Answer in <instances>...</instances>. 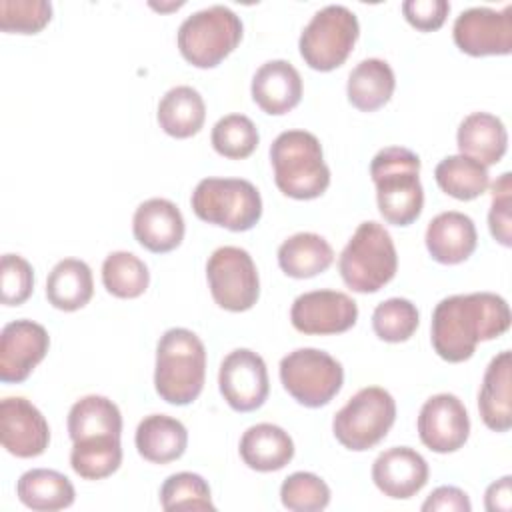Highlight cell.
Returning <instances> with one entry per match:
<instances>
[{
  "mask_svg": "<svg viewBox=\"0 0 512 512\" xmlns=\"http://www.w3.org/2000/svg\"><path fill=\"white\" fill-rule=\"evenodd\" d=\"M34 290L32 264L20 254H4L0 264V300L4 306L24 304Z\"/></svg>",
  "mask_w": 512,
  "mask_h": 512,
  "instance_id": "40",
  "label": "cell"
},
{
  "mask_svg": "<svg viewBox=\"0 0 512 512\" xmlns=\"http://www.w3.org/2000/svg\"><path fill=\"white\" fill-rule=\"evenodd\" d=\"M242 40L240 16L224 4L192 12L178 28L176 44L186 62L196 68L218 66Z\"/></svg>",
  "mask_w": 512,
  "mask_h": 512,
  "instance_id": "6",
  "label": "cell"
},
{
  "mask_svg": "<svg viewBox=\"0 0 512 512\" xmlns=\"http://www.w3.org/2000/svg\"><path fill=\"white\" fill-rule=\"evenodd\" d=\"M428 462L410 446H394L380 452L372 464L376 488L394 500H406L418 494L428 482Z\"/></svg>",
  "mask_w": 512,
  "mask_h": 512,
  "instance_id": "18",
  "label": "cell"
},
{
  "mask_svg": "<svg viewBox=\"0 0 512 512\" xmlns=\"http://www.w3.org/2000/svg\"><path fill=\"white\" fill-rule=\"evenodd\" d=\"M280 382L298 404L320 408L340 392L344 368L324 350L296 348L280 360Z\"/></svg>",
  "mask_w": 512,
  "mask_h": 512,
  "instance_id": "10",
  "label": "cell"
},
{
  "mask_svg": "<svg viewBox=\"0 0 512 512\" xmlns=\"http://www.w3.org/2000/svg\"><path fill=\"white\" fill-rule=\"evenodd\" d=\"M358 320V304L338 290L300 294L290 308V322L302 334L328 336L350 330Z\"/></svg>",
  "mask_w": 512,
  "mask_h": 512,
  "instance_id": "14",
  "label": "cell"
},
{
  "mask_svg": "<svg viewBox=\"0 0 512 512\" xmlns=\"http://www.w3.org/2000/svg\"><path fill=\"white\" fill-rule=\"evenodd\" d=\"M454 44L470 56H504L512 52V6L494 10L472 6L452 26Z\"/></svg>",
  "mask_w": 512,
  "mask_h": 512,
  "instance_id": "12",
  "label": "cell"
},
{
  "mask_svg": "<svg viewBox=\"0 0 512 512\" xmlns=\"http://www.w3.org/2000/svg\"><path fill=\"white\" fill-rule=\"evenodd\" d=\"M484 504H486V510L490 512H508L512 508V478L502 476L500 480L492 482L486 488Z\"/></svg>",
  "mask_w": 512,
  "mask_h": 512,
  "instance_id": "44",
  "label": "cell"
},
{
  "mask_svg": "<svg viewBox=\"0 0 512 512\" xmlns=\"http://www.w3.org/2000/svg\"><path fill=\"white\" fill-rule=\"evenodd\" d=\"M250 90L266 114L282 116L300 104L302 78L288 60H268L256 70Z\"/></svg>",
  "mask_w": 512,
  "mask_h": 512,
  "instance_id": "21",
  "label": "cell"
},
{
  "mask_svg": "<svg viewBox=\"0 0 512 512\" xmlns=\"http://www.w3.org/2000/svg\"><path fill=\"white\" fill-rule=\"evenodd\" d=\"M190 204L200 220L232 232H246L262 218L260 192L244 178H202Z\"/></svg>",
  "mask_w": 512,
  "mask_h": 512,
  "instance_id": "7",
  "label": "cell"
},
{
  "mask_svg": "<svg viewBox=\"0 0 512 512\" xmlns=\"http://www.w3.org/2000/svg\"><path fill=\"white\" fill-rule=\"evenodd\" d=\"M240 458L256 472L282 470L294 458L290 434L270 422L250 426L240 438Z\"/></svg>",
  "mask_w": 512,
  "mask_h": 512,
  "instance_id": "24",
  "label": "cell"
},
{
  "mask_svg": "<svg viewBox=\"0 0 512 512\" xmlns=\"http://www.w3.org/2000/svg\"><path fill=\"white\" fill-rule=\"evenodd\" d=\"M450 12L446 0H406L402 2V14L420 32L438 30Z\"/></svg>",
  "mask_w": 512,
  "mask_h": 512,
  "instance_id": "42",
  "label": "cell"
},
{
  "mask_svg": "<svg viewBox=\"0 0 512 512\" xmlns=\"http://www.w3.org/2000/svg\"><path fill=\"white\" fill-rule=\"evenodd\" d=\"M424 242L432 260L452 266L472 256L478 244V232L468 214L446 210L428 222Z\"/></svg>",
  "mask_w": 512,
  "mask_h": 512,
  "instance_id": "20",
  "label": "cell"
},
{
  "mask_svg": "<svg viewBox=\"0 0 512 512\" xmlns=\"http://www.w3.org/2000/svg\"><path fill=\"white\" fill-rule=\"evenodd\" d=\"M394 420L396 402L392 394L380 386H366L336 412L332 432L344 448L364 452L386 438Z\"/></svg>",
  "mask_w": 512,
  "mask_h": 512,
  "instance_id": "9",
  "label": "cell"
},
{
  "mask_svg": "<svg viewBox=\"0 0 512 512\" xmlns=\"http://www.w3.org/2000/svg\"><path fill=\"white\" fill-rule=\"evenodd\" d=\"M48 348L50 336L42 324L28 318L8 322L0 332V380L24 382L44 360Z\"/></svg>",
  "mask_w": 512,
  "mask_h": 512,
  "instance_id": "16",
  "label": "cell"
},
{
  "mask_svg": "<svg viewBox=\"0 0 512 512\" xmlns=\"http://www.w3.org/2000/svg\"><path fill=\"white\" fill-rule=\"evenodd\" d=\"M218 388L226 404L236 412L260 408L270 392L266 362L250 348L228 352L218 370Z\"/></svg>",
  "mask_w": 512,
  "mask_h": 512,
  "instance_id": "13",
  "label": "cell"
},
{
  "mask_svg": "<svg viewBox=\"0 0 512 512\" xmlns=\"http://www.w3.org/2000/svg\"><path fill=\"white\" fill-rule=\"evenodd\" d=\"M510 206H512V174L504 172L492 184V204H490V212H488V228H490L492 238L506 248L512 244Z\"/></svg>",
  "mask_w": 512,
  "mask_h": 512,
  "instance_id": "41",
  "label": "cell"
},
{
  "mask_svg": "<svg viewBox=\"0 0 512 512\" xmlns=\"http://www.w3.org/2000/svg\"><path fill=\"white\" fill-rule=\"evenodd\" d=\"M52 18V4L46 0H2L0 30L16 34H36Z\"/></svg>",
  "mask_w": 512,
  "mask_h": 512,
  "instance_id": "39",
  "label": "cell"
},
{
  "mask_svg": "<svg viewBox=\"0 0 512 512\" xmlns=\"http://www.w3.org/2000/svg\"><path fill=\"white\" fill-rule=\"evenodd\" d=\"M102 284L116 298H138L150 284V272L136 254L116 250L102 262Z\"/></svg>",
  "mask_w": 512,
  "mask_h": 512,
  "instance_id": "34",
  "label": "cell"
},
{
  "mask_svg": "<svg viewBox=\"0 0 512 512\" xmlns=\"http://www.w3.org/2000/svg\"><path fill=\"white\" fill-rule=\"evenodd\" d=\"M334 262L328 240L314 232H296L278 248V266L290 278H312L326 272Z\"/></svg>",
  "mask_w": 512,
  "mask_h": 512,
  "instance_id": "27",
  "label": "cell"
},
{
  "mask_svg": "<svg viewBox=\"0 0 512 512\" xmlns=\"http://www.w3.org/2000/svg\"><path fill=\"white\" fill-rule=\"evenodd\" d=\"M512 354L498 352L486 366L482 386L478 392V412L482 422L494 432H506L512 426Z\"/></svg>",
  "mask_w": 512,
  "mask_h": 512,
  "instance_id": "22",
  "label": "cell"
},
{
  "mask_svg": "<svg viewBox=\"0 0 512 512\" xmlns=\"http://www.w3.org/2000/svg\"><path fill=\"white\" fill-rule=\"evenodd\" d=\"M420 442L438 454L460 450L470 436V416L462 400L442 392L430 396L418 414Z\"/></svg>",
  "mask_w": 512,
  "mask_h": 512,
  "instance_id": "15",
  "label": "cell"
},
{
  "mask_svg": "<svg viewBox=\"0 0 512 512\" xmlns=\"http://www.w3.org/2000/svg\"><path fill=\"white\" fill-rule=\"evenodd\" d=\"M122 464L120 436H94L72 442L70 466L84 480H102Z\"/></svg>",
  "mask_w": 512,
  "mask_h": 512,
  "instance_id": "33",
  "label": "cell"
},
{
  "mask_svg": "<svg viewBox=\"0 0 512 512\" xmlns=\"http://www.w3.org/2000/svg\"><path fill=\"white\" fill-rule=\"evenodd\" d=\"M156 120L172 138H190L200 132L206 120V104L192 86H174L158 102Z\"/></svg>",
  "mask_w": 512,
  "mask_h": 512,
  "instance_id": "29",
  "label": "cell"
},
{
  "mask_svg": "<svg viewBox=\"0 0 512 512\" xmlns=\"http://www.w3.org/2000/svg\"><path fill=\"white\" fill-rule=\"evenodd\" d=\"M160 504L172 510H214L208 482L194 472L170 474L160 486Z\"/></svg>",
  "mask_w": 512,
  "mask_h": 512,
  "instance_id": "37",
  "label": "cell"
},
{
  "mask_svg": "<svg viewBox=\"0 0 512 512\" xmlns=\"http://www.w3.org/2000/svg\"><path fill=\"white\" fill-rule=\"evenodd\" d=\"M0 440L16 458H36L50 444V426L42 412L24 396L0 402Z\"/></svg>",
  "mask_w": 512,
  "mask_h": 512,
  "instance_id": "17",
  "label": "cell"
},
{
  "mask_svg": "<svg viewBox=\"0 0 512 512\" xmlns=\"http://www.w3.org/2000/svg\"><path fill=\"white\" fill-rule=\"evenodd\" d=\"M424 512H470L472 504L464 490L456 486H438L422 504Z\"/></svg>",
  "mask_w": 512,
  "mask_h": 512,
  "instance_id": "43",
  "label": "cell"
},
{
  "mask_svg": "<svg viewBox=\"0 0 512 512\" xmlns=\"http://www.w3.org/2000/svg\"><path fill=\"white\" fill-rule=\"evenodd\" d=\"M280 500L292 512H320L330 504V488L312 472H294L284 478Z\"/></svg>",
  "mask_w": 512,
  "mask_h": 512,
  "instance_id": "38",
  "label": "cell"
},
{
  "mask_svg": "<svg viewBox=\"0 0 512 512\" xmlns=\"http://www.w3.org/2000/svg\"><path fill=\"white\" fill-rule=\"evenodd\" d=\"M358 36L356 14L344 4H328L304 26L298 40L300 56L312 70L330 72L346 62Z\"/></svg>",
  "mask_w": 512,
  "mask_h": 512,
  "instance_id": "8",
  "label": "cell"
},
{
  "mask_svg": "<svg viewBox=\"0 0 512 512\" xmlns=\"http://www.w3.org/2000/svg\"><path fill=\"white\" fill-rule=\"evenodd\" d=\"M138 454L154 464L178 460L188 446L186 426L166 414H150L140 420L134 434Z\"/></svg>",
  "mask_w": 512,
  "mask_h": 512,
  "instance_id": "25",
  "label": "cell"
},
{
  "mask_svg": "<svg viewBox=\"0 0 512 512\" xmlns=\"http://www.w3.org/2000/svg\"><path fill=\"white\" fill-rule=\"evenodd\" d=\"M270 162L278 190L294 200H312L330 186L320 140L308 130L280 132L270 146Z\"/></svg>",
  "mask_w": 512,
  "mask_h": 512,
  "instance_id": "4",
  "label": "cell"
},
{
  "mask_svg": "<svg viewBox=\"0 0 512 512\" xmlns=\"http://www.w3.org/2000/svg\"><path fill=\"white\" fill-rule=\"evenodd\" d=\"M132 232L140 246L154 254L178 248L184 240V218L180 208L166 198H148L132 216Z\"/></svg>",
  "mask_w": 512,
  "mask_h": 512,
  "instance_id": "19",
  "label": "cell"
},
{
  "mask_svg": "<svg viewBox=\"0 0 512 512\" xmlns=\"http://www.w3.org/2000/svg\"><path fill=\"white\" fill-rule=\"evenodd\" d=\"M344 284L360 294L384 288L398 270L396 246L390 232L374 220L358 224L338 258Z\"/></svg>",
  "mask_w": 512,
  "mask_h": 512,
  "instance_id": "5",
  "label": "cell"
},
{
  "mask_svg": "<svg viewBox=\"0 0 512 512\" xmlns=\"http://www.w3.org/2000/svg\"><path fill=\"white\" fill-rule=\"evenodd\" d=\"M460 154L484 164H498L508 148V132L504 122L490 112L468 114L456 132Z\"/></svg>",
  "mask_w": 512,
  "mask_h": 512,
  "instance_id": "23",
  "label": "cell"
},
{
  "mask_svg": "<svg viewBox=\"0 0 512 512\" xmlns=\"http://www.w3.org/2000/svg\"><path fill=\"white\" fill-rule=\"evenodd\" d=\"M396 88V76L392 66L382 58H366L358 62L346 82L348 102L362 110L374 112L388 104Z\"/></svg>",
  "mask_w": 512,
  "mask_h": 512,
  "instance_id": "26",
  "label": "cell"
},
{
  "mask_svg": "<svg viewBox=\"0 0 512 512\" xmlns=\"http://www.w3.org/2000/svg\"><path fill=\"white\" fill-rule=\"evenodd\" d=\"M508 302L494 292H470L442 298L430 322L434 352L446 362L472 358L478 342L494 340L508 332Z\"/></svg>",
  "mask_w": 512,
  "mask_h": 512,
  "instance_id": "1",
  "label": "cell"
},
{
  "mask_svg": "<svg viewBox=\"0 0 512 512\" xmlns=\"http://www.w3.org/2000/svg\"><path fill=\"white\" fill-rule=\"evenodd\" d=\"M204 378V342L188 328L166 330L156 344V394L172 406H186L200 396L204 388Z\"/></svg>",
  "mask_w": 512,
  "mask_h": 512,
  "instance_id": "3",
  "label": "cell"
},
{
  "mask_svg": "<svg viewBox=\"0 0 512 512\" xmlns=\"http://www.w3.org/2000/svg\"><path fill=\"white\" fill-rule=\"evenodd\" d=\"M376 202L382 218L394 226L412 224L424 208L420 158L404 146H386L370 162Z\"/></svg>",
  "mask_w": 512,
  "mask_h": 512,
  "instance_id": "2",
  "label": "cell"
},
{
  "mask_svg": "<svg viewBox=\"0 0 512 512\" xmlns=\"http://www.w3.org/2000/svg\"><path fill=\"white\" fill-rule=\"evenodd\" d=\"M92 294L94 278L84 260L64 258L54 264L46 278V298L58 310H80L90 302Z\"/></svg>",
  "mask_w": 512,
  "mask_h": 512,
  "instance_id": "30",
  "label": "cell"
},
{
  "mask_svg": "<svg viewBox=\"0 0 512 512\" xmlns=\"http://www.w3.org/2000/svg\"><path fill=\"white\" fill-rule=\"evenodd\" d=\"M434 178L442 192L464 202L482 196L490 184L488 168L464 154L442 158L434 168Z\"/></svg>",
  "mask_w": 512,
  "mask_h": 512,
  "instance_id": "32",
  "label": "cell"
},
{
  "mask_svg": "<svg viewBox=\"0 0 512 512\" xmlns=\"http://www.w3.org/2000/svg\"><path fill=\"white\" fill-rule=\"evenodd\" d=\"M206 278L214 302L228 312H246L260 296L258 270L244 248H216L206 262Z\"/></svg>",
  "mask_w": 512,
  "mask_h": 512,
  "instance_id": "11",
  "label": "cell"
},
{
  "mask_svg": "<svg viewBox=\"0 0 512 512\" xmlns=\"http://www.w3.org/2000/svg\"><path fill=\"white\" fill-rule=\"evenodd\" d=\"M16 496L30 510L54 512L72 506L76 490L62 472L32 468L18 478Z\"/></svg>",
  "mask_w": 512,
  "mask_h": 512,
  "instance_id": "28",
  "label": "cell"
},
{
  "mask_svg": "<svg viewBox=\"0 0 512 512\" xmlns=\"http://www.w3.org/2000/svg\"><path fill=\"white\" fill-rule=\"evenodd\" d=\"M214 150L230 160L248 158L260 142L256 124L244 114H226L214 126L210 134Z\"/></svg>",
  "mask_w": 512,
  "mask_h": 512,
  "instance_id": "35",
  "label": "cell"
},
{
  "mask_svg": "<svg viewBox=\"0 0 512 512\" xmlns=\"http://www.w3.org/2000/svg\"><path fill=\"white\" fill-rule=\"evenodd\" d=\"M418 324V308L408 298H388L372 312V330L384 342L398 344L410 340Z\"/></svg>",
  "mask_w": 512,
  "mask_h": 512,
  "instance_id": "36",
  "label": "cell"
},
{
  "mask_svg": "<svg viewBox=\"0 0 512 512\" xmlns=\"http://www.w3.org/2000/svg\"><path fill=\"white\" fill-rule=\"evenodd\" d=\"M66 424L72 442L94 436H122L120 408L110 398L98 394L76 400L68 412Z\"/></svg>",
  "mask_w": 512,
  "mask_h": 512,
  "instance_id": "31",
  "label": "cell"
}]
</instances>
